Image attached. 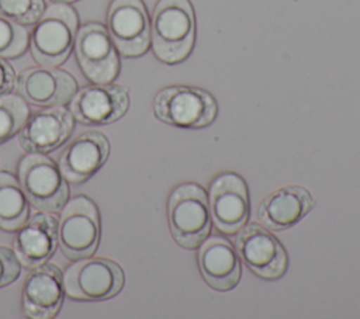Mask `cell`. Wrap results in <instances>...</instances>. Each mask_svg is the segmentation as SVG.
<instances>
[{"mask_svg":"<svg viewBox=\"0 0 360 319\" xmlns=\"http://www.w3.org/2000/svg\"><path fill=\"white\" fill-rule=\"evenodd\" d=\"M195 42V14L190 0H159L150 22L155 56L167 65L183 62Z\"/></svg>","mask_w":360,"mask_h":319,"instance_id":"6da1fadb","label":"cell"},{"mask_svg":"<svg viewBox=\"0 0 360 319\" xmlns=\"http://www.w3.org/2000/svg\"><path fill=\"white\" fill-rule=\"evenodd\" d=\"M167 219L173 239L184 249H197L211 233L207 191L197 183L173 188L167 201Z\"/></svg>","mask_w":360,"mask_h":319,"instance_id":"7a4b0ae2","label":"cell"},{"mask_svg":"<svg viewBox=\"0 0 360 319\" xmlns=\"http://www.w3.org/2000/svg\"><path fill=\"white\" fill-rule=\"evenodd\" d=\"M77 14L66 3L51 4L35 21L30 48L32 58L44 66H58L66 60L77 34Z\"/></svg>","mask_w":360,"mask_h":319,"instance_id":"3957f363","label":"cell"},{"mask_svg":"<svg viewBox=\"0 0 360 319\" xmlns=\"http://www.w3.org/2000/svg\"><path fill=\"white\" fill-rule=\"evenodd\" d=\"M158 119L179 128L201 129L218 115V104L211 93L194 86H167L153 100Z\"/></svg>","mask_w":360,"mask_h":319,"instance_id":"277c9868","label":"cell"},{"mask_svg":"<svg viewBox=\"0 0 360 319\" xmlns=\"http://www.w3.org/2000/svg\"><path fill=\"white\" fill-rule=\"evenodd\" d=\"M18 181L28 202L38 211L56 212L68 202V180L45 153H30L20 160Z\"/></svg>","mask_w":360,"mask_h":319,"instance_id":"5b68a950","label":"cell"},{"mask_svg":"<svg viewBox=\"0 0 360 319\" xmlns=\"http://www.w3.org/2000/svg\"><path fill=\"white\" fill-rule=\"evenodd\" d=\"M58 245L70 260L91 256L100 242V215L97 205L86 195H77L60 209Z\"/></svg>","mask_w":360,"mask_h":319,"instance_id":"8992f818","label":"cell"},{"mask_svg":"<svg viewBox=\"0 0 360 319\" xmlns=\"http://www.w3.org/2000/svg\"><path fill=\"white\" fill-rule=\"evenodd\" d=\"M121 266L110 259L83 257L69 266L63 274L65 294L79 301H105L124 287Z\"/></svg>","mask_w":360,"mask_h":319,"instance_id":"52a82bcc","label":"cell"},{"mask_svg":"<svg viewBox=\"0 0 360 319\" xmlns=\"http://www.w3.org/2000/svg\"><path fill=\"white\" fill-rule=\"evenodd\" d=\"M236 252L259 278L274 281L288 268V254L280 240L259 223H246L236 232Z\"/></svg>","mask_w":360,"mask_h":319,"instance_id":"ba28073f","label":"cell"},{"mask_svg":"<svg viewBox=\"0 0 360 319\" xmlns=\"http://www.w3.org/2000/svg\"><path fill=\"white\" fill-rule=\"evenodd\" d=\"M208 204L215 228L224 235L236 233L250 215L249 188L243 177L233 171L218 174L211 181Z\"/></svg>","mask_w":360,"mask_h":319,"instance_id":"9c48e42d","label":"cell"},{"mask_svg":"<svg viewBox=\"0 0 360 319\" xmlns=\"http://www.w3.org/2000/svg\"><path fill=\"white\" fill-rule=\"evenodd\" d=\"M107 31L117 51L127 58L143 55L150 46V21L142 0H112Z\"/></svg>","mask_w":360,"mask_h":319,"instance_id":"30bf717a","label":"cell"},{"mask_svg":"<svg viewBox=\"0 0 360 319\" xmlns=\"http://www.w3.org/2000/svg\"><path fill=\"white\" fill-rule=\"evenodd\" d=\"M115 45L100 22H87L75 38V53L84 76L93 83H110L120 72Z\"/></svg>","mask_w":360,"mask_h":319,"instance_id":"8fae6325","label":"cell"},{"mask_svg":"<svg viewBox=\"0 0 360 319\" xmlns=\"http://www.w3.org/2000/svg\"><path fill=\"white\" fill-rule=\"evenodd\" d=\"M129 94L125 87L111 83L87 84L73 94L69 111L84 125L111 124L128 111Z\"/></svg>","mask_w":360,"mask_h":319,"instance_id":"7c38bea8","label":"cell"},{"mask_svg":"<svg viewBox=\"0 0 360 319\" xmlns=\"http://www.w3.org/2000/svg\"><path fill=\"white\" fill-rule=\"evenodd\" d=\"M65 284L60 268L52 263H41L30 268L21 289V309L32 319L53 318L63 302Z\"/></svg>","mask_w":360,"mask_h":319,"instance_id":"4fadbf2b","label":"cell"},{"mask_svg":"<svg viewBox=\"0 0 360 319\" xmlns=\"http://www.w3.org/2000/svg\"><path fill=\"white\" fill-rule=\"evenodd\" d=\"M18 94L32 105L52 107L69 101L77 90L75 77L56 66H31L20 72L15 82Z\"/></svg>","mask_w":360,"mask_h":319,"instance_id":"5bb4252c","label":"cell"},{"mask_svg":"<svg viewBox=\"0 0 360 319\" xmlns=\"http://www.w3.org/2000/svg\"><path fill=\"white\" fill-rule=\"evenodd\" d=\"M75 128L72 112L62 105L45 107L27 118L18 143L28 153H48L68 141Z\"/></svg>","mask_w":360,"mask_h":319,"instance_id":"9a60e30c","label":"cell"},{"mask_svg":"<svg viewBox=\"0 0 360 319\" xmlns=\"http://www.w3.org/2000/svg\"><path fill=\"white\" fill-rule=\"evenodd\" d=\"M108 153L110 143L105 135L98 131H84L63 148L58 166L66 180L83 183L101 169Z\"/></svg>","mask_w":360,"mask_h":319,"instance_id":"2e32d148","label":"cell"},{"mask_svg":"<svg viewBox=\"0 0 360 319\" xmlns=\"http://www.w3.org/2000/svg\"><path fill=\"white\" fill-rule=\"evenodd\" d=\"M197 260L204 281L212 289L226 292L239 284L242 275L239 254L224 236H208L198 246Z\"/></svg>","mask_w":360,"mask_h":319,"instance_id":"e0dca14e","label":"cell"},{"mask_svg":"<svg viewBox=\"0 0 360 319\" xmlns=\"http://www.w3.org/2000/svg\"><path fill=\"white\" fill-rule=\"evenodd\" d=\"M56 245L58 221L42 211L28 216L15 229L13 239V250L27 268L45 263L55 253Z\"/></svg>","mask_w":360,"mask_h":319,"instance_id":"ac0fdd59","label":"cell"},{"mask_svg":"<svg viewBox=\"0 0 360 319\" xmlns=\"http://www.w3.org/2000/svg\"><path fill=\"white\" fill-rule=\"evenodd\" d=\"M314 205V197L305 187L285 185L264 197L257 208V218L269 229L284 230L307 216Z\"/></svg>","mask_w":360,"mask_h":319,"instance_id":"d6986e66","label":"cell"},{"mask_svg":"<svg viewBox=\"0 0 360 319\" xmlns=\"http://www.w3.org/2000/svg\"><path fill=\"white\" fill-rule=\"evenodd\" d=\"M28 198L20 181L7 171H0V228L15 230L28 218Z\"/></svg>","mask_w":360,"mask_h":319,"instance_id":"ffe728a7","label":"cell"},{"mask_svg":"<svg viewBox=\"0 0 360 319\" xmlns=\"http://www.w3.org/2000/svg\"><path fill=\"white\" fill-rule=\"evenodd\" d=\"M30 117V108L25 100L15 94L0 96V143L8 141L17 134L27 118Z\"/></svg>","mask_w":360,"mask_h":319,"instance_id":"44dd1931","label":"cell"},{"mask_svg":"<svg viewBox=\"0 0 360 319\" xmlns=\"http://www.w3.org/2000/svg\"><path fill=\"white\" fill-rule=\"evenodd\" d=\"M28 45L27 30L4 15H0V58H15Z\"/></svg>","mask_w":360,"mask_h":319,"instance_id":"7402d4cb","label":"cell"},{"mask_svg":"<svg viewBox=\"0 0 360 319\" xmlns=\"http://www.w3.org/2000/svg\"><path fill=\"white\" fill-rule=\"evenodd\" d=\"M44 0H0V15L18 24H32L44 13Z\"/></svg>","mask_w":360,"mask_h":319,"instance_id":"603a6c76","label":"cell"},{"mask_svg":"<svg viewBox=\"0 0 360 319\" xmlns=\"http://www.w3.org/2000/svg\"><path fill=\"white\" fill-rule=\"evenodd\" d=\"M21 273V263L14 250L0 246V288L11 284Z\"/></svg>","mask_w":360,"mask_h":319,"instance_id":"cb8c5ba5","label":"cell"},{"mask_svg":"<svg viewBox=\"0 0 360 319\" xmlns=\"http://www.w3.org/2000/svg\"><path fill=\"white\" fill-rule=\"evenodd\" d=\"M15 83V73L11 65L0 58V96L10 93Z\"/></svg>","mask_w":360,"mask_h":319,"instance_id":"d4e9b609","label":"cell"},{"mask_svg":"<svg viewBox=\"0 0 360 319\" xmlns=\"http://www.w3.org/2000/svg\"><path fill=\"white\" fill-rule=\"evenodd\" d=\"M53 1H59V3H72V1H77V0H53Z\"/></svg>","mask_w":360,"mask_h":319,"instance_id":"484cf974","label":"cell"}]
</instances>
